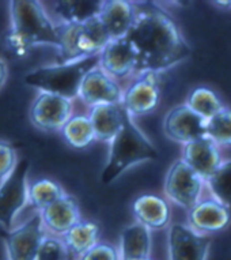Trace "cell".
Masks as SVG:
<instances>
[{"instance_id":"1","label":"cell","mask_w":231,"mask_h":260,"mask_svg":"<svg viewBox=\"0 0 231 260\" xmlns=\"http://www.w3.org/2000/svg\"><path fill=\"white\" fill-rule=\"evenodd\" d=\"M136 55L135 77L162 74L192 55V48L170 14L157 3L136 7V18L125 36Z\"/></svg>"},{"instance_id":"2","label":"cell","mask_w":231,"mask_h":260,"mask_svg":"<svg viewBox=\"0 0 231 260\" xmlns=\"http://www.w3.org/2000/svg\"><path fill=\"white\" fill-rule=\"evenodd\" d=\"M10 30L7 44L18 56L40 45L57 48L59 39L55 22L48 15L41 2L14 0L10 2Z\"/></svg>"},{"instance_id":"3","label":"cell","mask_w":231,"mask_h":260,"mask_svg":"<svg viewBox=\"0 0 231 260\" xmlns=\"http://www.w3.org/2000/svg\"><path fill=\"white\" fill-rule=\"evenodd\" d=\"M158 155V149L154 143L124 111L123 127L111 139L107 161L101 175V181L103 184L113 183L125 171L143 162L155 161Z\"/></svg>"},{"instance_id":"4","label":"cell","mask_w":231,"mask_h":260,"mask_svg":"<svg viewBox=\"0 0 231 260\" xmlns=\"http://www.w3.org/2000/svg\"><path fill=\"white\" fill-rule=\"evenodd\" d=\"M98 64L99 53L71 63L51 64L27 74L25 83L44 93L56 94L72 101L79 94L86 74L98 67Z\"/></svg>"},{"instance_id":"5","label":"cell","mask_w":231,"mask_h":260,"mask_svg":"<svg viewBox=\"0 0 231 260\" xmlns=\"http://www.w3.org/2000/svg\"><path fill=\"white\" fill-rule=\"evenodd\" d=\"M56 33L59 39L57 63H71L98 55L110 41L98 17L85 23L56 25Z\"/></svg>"},{"instance_id":"6","label":"cell","mask_w":231,"mask_h":260,"mask_svg":"<svg viewBox=\"0 0 231 260\" xmlns=\"http://www.w3.org/2000/svg\"><path fill=\"white\" fill-rule=\"evenodd\" d=\"M29 169L30 162L21 159L11 175L0 183V225L6 231L13 229L17 215L27 205Z\"/></svg>"},{"instance_id":"7","label":"cell","mask_w":231,"mask_h":260,"mask_svg":"<svg viewBox=\"0 0 231 260\" xmlns=\"http://www.w3.org/2000/svg\"><path fill=\"white\" fill-rule=\"evenodd\" d=\"M204 187L206 184L203 179L182 159H177L169 168L163 185L167 199L186 211L200 201Z\"/></svg>"},{"instance_id":"8","label":"cell","mask_w":231,"mask_h":260,"mask_svg":"<svg viewBox=\"0 0 231 260\" xmlns=\"http://www.w3.org/2000/svg\"><path fill=\"white\" fill-rule=\"evenodd\" d=\"M40 213L33 214L22 225L3 233L7 260H35L38 248L45 237Z\"/></svg>"},{"instance_id":"9","label":"cell","mask_w":231,"mask_h":260,"mask_svg":"<svg viewBox=\"0 0 231 260\" xmlns=\"http://www.w3.org/2000/svg\"><path fill=\"white\" fill-rule=\"evenodd\" d=\"M161 103V74H141L123 91L121 107L131 117L148 115Z\"/></svg>"},{"instance_id":"10","label":"cell","mask_w":231,"mask_h":260,"mask_svg":"<svg viewBox=\"0 0 231 260\" xmlns=\"http://www.w3.org/2000/svg\"><path fill=\"white\" fill-rule=\"evenodd\" d=\"M72 111V101L56 94L40 91L31 103L29 117L35 128L47 133H55L60 131L68 121Z\"/></svg>"},{"instance_id":"11","label":"cell","mask_w":231,"mask_h":260,"mask_svg":"<svg viewBox=\"0 0 231 260\" xmlns=\"http://www.w3.org/2000/svg\"><path fill=\"white\" fill-rule=\"evenodd\" d=\"M211 244V236L200 235L188 225L173 223L169 228V260H208Z\"/></svg>"},{"instance_id":"12","label":"cell","mask_w":231,"mask_h":260,"mask_svg":"<svg viewBox=\"0 0 231 260\" xmlns=\"http://www.w3.org/2000/svg\"><path fill=\"white\" fill-rule=\"evenodd\" d=\"M163 133L170 141L185 146L207 137V121L182 104L167 112L163 119Z\"/></svg>"},{"instance_id":"13","label":"cell","mask_w":231,"mask_h":260,"mask_svg":"<svg viewBox=\"0 0 231 260\" xmlns=\"http://www.w3.org/2000/svg\"><path fill=\"white\" fill-rule=\"evenodd\" d=\"M78 97L90 108L106 104H121L123 90L119 82L103 73L99 67H95L83 78Z\"/></svg>"},{"instance_id":"14","label":"cell","mask_w":231,"mask_h":260,"mask_svg":"<svg viewBox=\"0 0 231 260\" xmlns=\"http://www.w3.org/2000/svg\"><path fill=\"white\" fill-rule=\"evenodd\" d=\"M230 223L231 211L214 198H201L197 205L188 211L186 225L200 235H214L224 231Z\"/></svg>"},{"instance_id":"15","label":"cell","mask_w":231,"mask_h":260,"mask_svg":"<svg viewBox=\"0 0 231 260\" xmlns=\"http://www.w3.org/2000/svg\"><path fill=\"white\" fill-rule=\"evenodd\" d=\"M98 67L115 81L135 75L136 55L131 43L125 37L109 41L99 52Z\"/></svg>"},{"instance_id":"16","label":"cell","mask_w":231,"mask_h":260,"mask_svg":"<svg viewBox=\"0 0 231 260\" xmlns=\"http://www.w3.org/2000/svg\"><path fill=\"white\" fill-rule=\"evenodd\" d=\"M40 215L45 233L56 237H63L82 219L79 203L69 193L41 210Z\"/></svg>"},{"instance_id":"17","label":"cell","mask_w":231,"mask_h":260,"mask_svg":"<svg viewBox=\"0 0 231 260\" xmlns=\"http://www.w3.org/2000/svg\"><path fill=\"white\" fill-rule=\"evenodd\" d=\"M182 161L206 183L223 162L220 147L210 138H201L182 147Z\"/></svg>"},{"instance_id":"18","label":"cell","mask_w":231,"mask_h":260,"mask_svg":"<svg viewBox=\"0 0 231 260\" xmlns=\"http://www.w3.org/2000/svg\"><path fill=\"white\" fill-rule=\"evenodd\" d=\"M136 18V5L127 0H105L98 19L110 41L124 39Z\"/></svg>"},{"instance_id":"19","label":"cell","mask_w":231,"mask_h":260,"mask_svg":"<svg viewBox=\"0 0 231 260\" xmlns=\"http://www.w3.org/2000/svg\"><path fill=\"white\" fill-rule=\"evenodd\" d=\"M132 214L137 223L146 226L148 231H161L169 226L171 210L169 202L154 193H144L132 203Z\"/></svg>"},{"instance_id":"20","label":"cell","mask_w":231,"mask_h":260,"mask_svg":"<svg viewBox=\"0 0 231 260\" xmlns=\"http://www.w3.org/2000/svg\"><path fill=\"white\" fill-rule=\"evenodd\" d=\"M48 6L51 9L44 7L56 25H71L85 23L98 17L102 0H59L51 2Z\"/></svg>"},{"instance_id":"21","label":"cell","mask_w":231,"mask_h":260,"mask_svg":"<svg viewBox=\"0 0 231 260\" xmlns=\"http://www.w3.org/2000/svg\"><path fill=\"white\" fill-rule=\"evenodd\" d=\"M89 117L94 129L95 141L110 143L123 127L124 109L120 104L97 105L91 108Z\"/></svg>"},{"instance_id":"22","label":"cell","mask_w":231,"mask_h":260,"mask_svg":"<svg viewBox=\"0 0 231 260\" xmlns=\"http://www.w3.org/2000/svg\"><path fill=\"white\" fill-rule=\"evenodd\" d=\"M152 240L151 231L140 223H132L124 228L120 236L121 260H137L150 257Z\"/></svg>"},{"instance_id":"23","label":"cell","mask_w":231,"mask_h":260,"mask_svg":"<svg viewBox=\"0 0 231 260\" xmlns=\"http://www.w3.org/2000/svg\"><path fill=\"white\" fill-rule=\"evenodd\" d=\"M72 259L81 257L83 253L99 243V225L94 221L81 219L63 237Z\"/></svg>"},{"instance_id":"24","label":"cell","mask_w":231,"mask_h":260,"mask_svg":"<svg viewBox=\"0 0 231 260\" xmlns=\"http://www.w3.org/2000/svg\"><path fill=\"white\" fill-rule=\"evenodd\" d=\"M60 133L64 141L73 149H86L95 142L94 129L87 115H72Z\"/></svg>"},{"instance_id":"25","label":"cell","mask_w":231,"mask_h":260,"mask_svg":"<svg viewBox=\"0 0 231 260\" xmlns=\"http://www.w3.org/2000/svg\"><path fill=\"white\" fill-rule=\"evenodd\" d=\"M185 105L197 116H200L201 119L208 121L212 119L216 113L224 109V104L220 100L218 94L214 90L206 86H200L193 89L189 93L188 99L185 101Z\"/></svg>"},{"instance_id":"26","label":"cell","mask_w":231,"mask_h":260,"mask_svg":"<svg viewBox=\"0 0 231 260\" xmlns=\"http://www.w3.org/2000/svg\"><path fill=\"white\" fill-rule=\"evenodd\" d=\"M67 195V192L60 183L51 179H40L29 184L27 189V203H30L38 213L53 202Z\"/></svg>"},{"instance_id":"27","label":"cell","mask_w":231,"mask_h":260,"mask_svg":"<svg viewBox=\"0 0 231 260\" xmlns=\"http://www.w3.org/2000/svg\"><path fill=\"white\" fill-rule=\"evenodd\" d=\"M204 184L210 189L211 198L231 211V159H223L220 167Z\"/></svg>"},{"instance_id":"28","label":"cell","mask_w":231,"mask_h":260,"mask_svg":"<svg viewBox=\"0 0 231 260\" xmlns=\"http://www.w3.org/2000/svg\"><path fill=\"white\" fill-rule=\"evenodd\" d=\"M207 138L218 147L231 146V109L224 108L207 121Z\"/></svg>"},{"instance_id":"29","label":"cell","mask_w":231,"mask_h":260,"mask_svg":"<svg viewBox=\"0 0 231 260\" xmlns=\"http://www.w3.org/2000/svg\"><path fill=\"white\" fill-rule=\"evenodd\" d=\"M35 260H72V256L61 237L45 235Z\"/></svg>"},{"instance_id":"30","label":"cell","mask_w":231,"mask_h":260,"mask_svg":"<svg viewBox=\"0 0 231 260\" xmlns=\"http://www.w3.org/2000/svg\"><path fill=\"white\" fill-rule=\"evenodd\" d=\"M78 260H121L120 249L110 243L99 241Z\"/></svg>"},{"instance_id":"31","label":"cell","mask_w":231,"mask_h":260,"mask_svg":"<svg viewBox=\"0 0 231 260\" xmlns=\"http://www.w3.org/2000/svg\"><path fill=\"white\" fill-rule=\"evenodd\" d=\"M17 164L18 158L14 146L10 142L0 139V183L11 175Z\"/></svg>"},{"instance_id":"32","label":"cell","mask_w":231,"mask_h":260,"mask_svg":"<svg viewBox=\"0 0 231 260\" xmlns=\"http://www.w3.org/2000/svg\"><path fill=\"white\" fill-rule=\"evenodd\" d=\"M7 78H9V66L5 60L0 57V90L6 85Z\"/></svg>"},{"instance_id":"33","label":"cell","mask_w":231,"mask_h":260,"mask_svg":"<svg viewBox=\"0 0 231 260\" xmlns=\"http://www.w3.org/2000/svg\"><path fill=\"white\" fill-rule=\"evenodd\" d=\"M214 6H219V7H226V9H231V2H212Z\"/></svg>"},{"instance_id":"34","label":"cell","mask_w":231,"mask_h":260,"mask_svg":"<svg viewBox=\"0 0 231 260\" xmlns=\"http://www.w3.org/2000/svg\"><path fill=\"white\" fill-rule=\"evenodd\" d=\"M137 260H154V259H151V257H144V259H137Z\"/></svg>"}]
</instances>
